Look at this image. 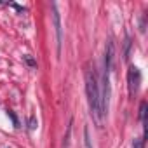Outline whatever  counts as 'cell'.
Masks as SVG:
<instances>
[{
    "label": "cell",
    "instance_id": "6da1fadb",
    "mask_svg": "<svg viewBox=\"0 0 148 148\" xmlns=\"http://www.w3.org/2000/svg\"><path fill=\"white\" fill-rule=\"evenodd\" d=\"M86 92H87V101L91 108V115L94 117V122L99 125L101 124V108H99V84L98 77L92 70L86 71Z\"/></svg>",
    "mask_w": 148,
    "mask_h": 148
},
{
    "label": "cell",
    "instance_id": "7a4b0ae2",
    "mask_svg": "<svg viewBox=\"0 0 148 148\" xmlns=\"http://www.w3.org/2000/svg\"><path fill=\"white\" fill-rule=\"evenodd\" d=\"M139 84H141V73L136 66H129V71H127V86H129V94L134 96L139 89Z\"/></svg>",
    "mask_w": 148,
    "mask_h": 148
},
{
    "label": "cell",
    "instance_id": "3957f363",
    "mask_svg": "<svg viewBox=\"0 0 148 148\" xmlns=\"http://www.w3.org/2000/svg\"><path fill=\"white\" fill-rule=\"evenodd\" d=\"M52 21H54V30H56V45H58V54H61V44H63V28H61V18L58 12V5L52 4Z\"/></svg>",
    "mask_w": 148,
    "mask_h": 148
},
{
    "label": "cell",
    "instance_id": "277c9868",
    "mask_svg": "<svg viewBox=\"0 0 148 148\" xmlns=\"http://www.w3.org/2000/svg\"><path fill=\"white\" fill-rule=\"evenodd\" d=\"M113 58H115V47H113V42L108 40V42H106V47H105V68H103V70H106V71L112 70V66H113Z\"/></svg>",
    "mask_w": 148,
    "mask_h": 148
},
{
    "label": "cell",
    "instance_id": "5b68a950",
    "mask_svg": "<svg viewBox=\"0 0 148 148\" xmlns=\"http://www.w3.org/2000/svg\"><path fill=\"white\" fill-rule=\"evenodd\" d=\"M139 119H141L143 124H146V103H145V101H143L141 106H139Z\"/></svg>",
    "mask_w": 148,
    "mask_h": 148
},
{
    "label": "cell",
    "instance_id": "8992f818",
    "mask_svg": "<svg viewBox=\"0 0 148 148\" xmlns=\"http://www.w3.org/2000/svg\"><path fill=\"white\" fill-rule=\"evenodd\" d=\"M84 146H86V148H92V145H91V136H89V129H87V127L84 129Z\"/></svg>",
    "mask_w": 148,
    "mask_h": 148
},
{
    "label": "cell",
    "instance_id": "52a82bcc",
    "mask_svg": "<svg viewBox=\"0 0 148 148\" xmlns=\"http://www.w3.org/2000/svg\"><path fill=\"white\" fill-rule=\"evenodd\" d=\"M37 125H38V122H37L35 115H32V117H30V120H28V129H30V131H35V129H37Z\"/></svg>",
    "mask_w": 148,
    "mask_h": 148
},
{
    "label": "cell",
    "instance_id": "ba28073f",
    "mask_svg": "<svg viewBox=\"0 0 148 148\" xmlns=\"http://www.w3.org/2000/svg\"><path fill=\"white\" fill-rule=\"evenodd\" d=\"M23 59H25V63H26L30 68H35V66H37V61H35L32 56H23Z\"/></svg>",
    "mask_w": 148,
    "mask_h": 148
},
{
    "label": "cell",
    "instance_id": "9c48e42d",
    "mask_svg": "<svg viewBox=\"0 0 148 148\" xmlns=\"http://www.w3.org/2000/svg\"><path fill=\"white\" fill-rule=\"evenodd\" d=\"M132 148H143V139H134L132 141Z\"/></svg>",
    "mask_w": 148,
    "mask_h": 148
}]
</instances>
